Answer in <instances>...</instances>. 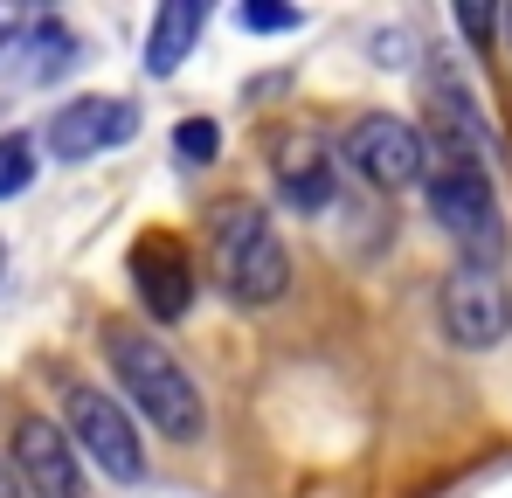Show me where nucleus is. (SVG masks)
Wrapping results in <instances>:
<instances>
[{
  "instance_id": "obj_20",
  "label": "nucleus",
  "mask_w": 512,
  "mask_h": 498,
  "mask_svg": "<svg viewBox=\"0 0 512 498\" xmlns=\"http://www.w3.org/2000/svg\"><path fill=\"white\" fill-rule=\"evenodd\" d=\"M506 28H512V14H506Z\"/></svg>"
},
{
  "instance_id": "obj_2",
  "label": "nucleus",
  "mask_w": 512,
  "mask_h": 498,
  "mask_svg": "<svg viewBox=\"0 0 512 498\" xmlns=\"http://www.w3.org/2000/svg\"><path fill=\"white\" fill-rule=\"evenodd\" d=\"M215 256H222V284H229V298L236 305H277L284 298V284H291V256L277 243V229L256 215L250 201L243 208H229L222 222H215Z\"/></svg>"
},
{
  "instance_id": "obj_6",
  "label": "nucleus",
  "mask_w": 512,
  "mask_h": 498,
  "mask_svg": "<svg viewBox=\"0 0 512 498\" xmlns=\"http://www.w3.org/2000/svg\"><path fill=\"white\" fill-rule=\"evenodd\" d=\"M436 305H443V332L464 353H485V346H499L512 332V291L492 263H457L443 277V298Z\"/></svg>"
},
{
  "instance_id": "obj_9",
  "label": "nucleus",
  "mask_w": 512,
  "mask_h": 498,
  "mask_svg": "<svg viewBox=\"0 0 512 498\" xmlns=\"http://www.w3.org/2000/svg\"><path fill=\"white\" fill-rule=\"evenodd\" d=\"M132 291H139V305H146V319H187V305H194V263H187V249L173 243V236H139L132 243Z\"/></svg>"
},
{
  "instance_id": "obj_17",
  "label": "nucleus",
  "mask_w": 512,
  "mask_h": 498,
  "mask_svg": "<svg viewBox=\"0 0 512 498\" xmlns=\"http://www.w3.org/2000/svg\"><path fill=\"white\" fill-rule=\"evenodd\" d=\"M457 21H464V35H471V42H485L499 14H492V7H457Z\"/></svg>"
},
{
  "instance_id": "obj_7",
  "label": "nucleus",
  "mask_w": 512,
  "mask_h": 498,
  "mask_svg": "<svg viewBox=\"0 0 512 498\" xmlns=\"http://www.w3.org/2000/svg\"><path fill=\"white\" fill-rule=\"evenodd\" d=\"M14 471L28 498H84V464H77V443L63 422L49 415H21L14 422Z\"/></svg>"
},
{
  "instance_id": "obj_13",
  "label": "nucleus",
  "mask_w": 512,
  "mask_h": 498,
  "mask_svg": "<svg viewBox=\"0 0 512 498\" xmlns=\"http://www.w3.org/2000/svg\"><path fill=\"white\" fill-rule=\"evenodd\" d=\"M28 187H35V139L28 132H7L0 139V201L28 194Z\"/></svg>"
},
{
  "instance_id": "obj_11",
  "label": "nucleus",
  "mask_w": 512,
  "mask_h": 498,
  "mask_svg": "<svg viewBox=\"0 0 512 498\" xmlns=\"http://www.w3.org/2000/svg\"><path fill=\"white\" fill-rule=\"evenodd\" d=\"M28 49H35V77H56V70L77 63V35H70L63 21H35V28H28Z\"/></svg>"
},
{
  "instance_id": "obj_14",
  "label": "nucleus",
  "mask_w": 512,
  "mask_h": 498,
  "mask_svg": "<svg viewBox=\"0 0 512 498\" xmlns=\"http://www.w3.org/2000/svg\"><path fill=\"white\" fill-rule=\"evenodd\" d=\"M222 153V132L208 125V118H187L180 132H173V160H187V166H208Z\"/></svg>"
},
{
  "instance_id": "obj_18",
  "label": "nucleus",
  "mask_w": 512,
  "mask_h": 498,
  "mask_svg": "<svg viewBox=\"0 0 512 498\" xmlns=\"http://www.w3.org/2000/svg\"><path fill=\"white\" fill-rule=\"evenodd\" d=\"M0 498H28V485H21V471H7V464H0Z\"/></svg>"
},
{
  "instance_id": "obj_12",
  "label": "nucleus",
  "mask_w": 512,
  "mask_h": 498,
  "mask_svg": "<svg viewBox=\"0 0 512 498\" xmlns=\"http://www.w3.org/2000/svg\"><path fill=\"white\" fill-rule=\"evenodd\" d=\"M277 180H284V201H291V208H326L340 166H277Z\"/></svg>"
},
{
  "instance_id": "obj_8",
  "label": "nucleus",
  "mask_w": 512,
  "mask_h": 498,
  "mask_svg": "<svg viewBox=\"0 0 512 498\" xmlns=\"http://www.w3.org/2000/svg\"><path fill=\"white\" fill-rule=\"evenodd\" d=\"M132 132H139V104H125V97H70V104L49 118L42 146H49L56 160H90V153H104V146H125Z\"/></svg>"
},
{
  "instance_id": "obj_3",
  "label": "nucleus",
  "mask_w": 512,
  "mask_h": 498,
  "mask_svg": "<svg viewBox=\"0 0 512 498\" xmlns=\"http://www.w3.org/2000/svg\"><path fill=\"white\" fill-rule=\"evenodd\" d=\"M63 429H70V443L84 450L90 464H104L118 485L146 478V443H139V422H132V409H125L118 395H104V388L77 381V388L63 395Z\"/></svg>"
},
{
  "instance_id": "obj_1",
  "label": "nucleus",
  "mask_w": 512,
  "mask_h": 498,
  "mask_svg": "<svg viewBox=\"0 0 512 498\" xmlns=\"http://www.w3.org/2000/svg\"><path fill=\"white\" fill-rule=\"evenodd\" d=\"M104 353H111V367H118V388H125V402L146 415L160 436H173V443H201V429H208L201 388H194V374L173 360V353L160 346V339H153V332L111 326V332H104Z\"/></svg>"
},
{
  "instance_id": "obj_16",
  "label": "nucleus",
  "mask_w": 512,
  "mask_h": 498,
  "mask_svg": "<svg viewBox=\"0 0 512 498\" xmlns=\"http://www.w3.org/2000/svg\"><path fill=\"white\" fill-rule=\"evenodd\" d=\"M28 28H35V21H28L21 7H0V56H7V49H14V42H21Z\"/></svg>"
},
{
  "instance_id": "obj_5",
  "label": "nucleus",
  "mask_w": 512,
  "mask_h": 498,
  "mask_svg": "<svg viewBox=\"0 0 512 498\" xmlns=\"http://www.w3.org/2000/svg\"><path fill=\"white\" fill-rule=\"evenodd\" d=\"M346 166L367 180V187H416L429 180V139L409 125V118H388V111H374V118H353L340 139Z\"/></svg>"
},
{
  "instance_id": "obj_10",
  "label": "nucleus",
  "mask_w": 512,
  "mask_h": 498,
  "mask_svg": "<svg viewBox=\"0 0 512 498\" xmlns=\"http://www.w3.org/2000/svg\"><path fill=\"white\" fill-rule=\"evenodd\" d=\"M201 21H208V7H201V0H167V7L153 14V35H146V77H173V70L187 63V49H194Z\"/></svg>"
},
{
  "instance_id": "obj_4",
  "label": "nucleus",
  "mask_w": 512,
  "mask_h": 498,
  "mask_svg": "<svg viewBox=\"0 0 512 498\" xmlns=\"http://www.w3.org/2000/svg\"><path fill=\"white\" fill-rule=\"evenodd\" d=\"M423 194H429L436 229H443V236H457L471 263H492V256H499L506 229H499V201H492L485 166H429Z\"/></svg>"
},
{
  "instance_id": "obj_19",
  "label": "nucleus",
  "mask_w": 512,
  "mask_h": 498,
  "mask_svg": "<svg viewBox=\"0 0 512 498\" xmlns=\"http://www.w3.org/2000/svg\"><path fill=\"white\" fill-rule=\"evenodd\" d=\"M0 263H7V249H0Z\"/></svg>"
},
{
  "instance_id": "obj_15",
  "label": "nucleus",
  "mask_w": 512,
  "mask_h": 498,
  "mask_svg": "<svg viewBox=\"0 0 512 498\" xmlns=\"http://www.w3.org/2000/svg\"><path fill=\"white\" fill-rule=\"evenodd\" d=\"M236 21H243L250 35H291V28H305V14H298V7H277V0H250Z\"/></svg>"
}]
</instances>
